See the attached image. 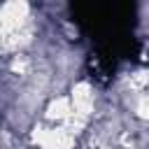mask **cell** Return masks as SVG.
Instances as JSON below:
<instances>
[{
    "label": "cell",
    "instance_id": "6da1fadb",
    "mask_svg": "<svg viewBox=\"0 0 149 149\" xmlns=\"http://www.w3.org/2000/svg\"><path fill=\"white\" fill-rule=\"evenodd\" d=\"M35 142H40L44 149H70L72 133L68 128H40V133H35Z\"/></svg>",
    "mask_w": 149,
    "mask_h": 149
},
{
    "label": "cell",
    "instance_id": "7a4b0ae2",
    "mask_svg": "<svg viewBox=\"0 0 149 149\" xmlns=\"http://www.w3.org/2000/svg\"><path fill=\"white\" fill-rule=\"evenodd\" d=\"M72 114H74V109H72V102L68 100V98H56L51 105H49V109H47V116L54 121H70L72 119Z\"/></svg>",
    "mask_w": 149,
    "mask_h": 149
},
{
    "label": "cell",
    "instance_id": "3957f363",
    "mask_svg": "<svg viewBox=\"0 0 149 149\" xmlns=\"http://www.w3.org/2000/svg\"><path fill=\"white\" fill-rule=\"evenodd\" d=\"M137 114L144 116V119H149V95H142V98H140V102H137Z\"/></svg>",
    "mask_w": 149,
    "mask_h": 149
}]
</instances>
